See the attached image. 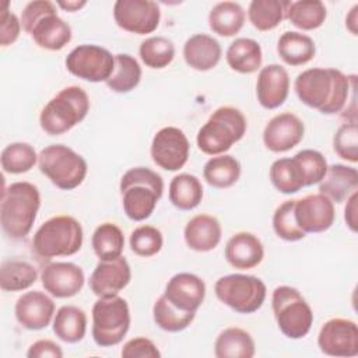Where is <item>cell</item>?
<instances>
[{
	"mask_svg": "<svg viewBox=\"0 0 358 358\" xmlns=\"http://www.w3.org/2000/svg\"><path fill=\"white\" fill-rule=\"evenodd\" d=\"M294 90L306 106L323 115H336L344 110L355 90V76H345L337 69L313 67L296 76Z\"/></svg>",
	"mask_w": 358,
	"mask_h": 358,
	"instance_id": "1",
	"label": "cell"
},
{
	"mask_svg": "<svg viewBox=\"0 0 358 358\" xmlns=\"http://www.w3.org/2000/svg\"><path fill=\"white\" fill-rule=\"evenodd\" d=\"M41 194L29 182H14L3 189L0 203V224L11 239L25 238L36 220Z\"/></svg>",
	"mask_w": 358,
	"mask_h": 358,
	"instance_id": "2",
	"label": "cell"
},
{
	"mask_svg": "<svg viewBox=\"0 0 358 358\" xmlns=\"http://www.w3.org/2000/svg\"><path fill=\"white\" fill-rule=\"evenodd\" d=\"M119 190L123 211L131 221H144L155 210L162 197L164 180L159 173L145 166L126 171L120 179Z\"/></svg>",
	"mask_w": 358,
	"mask_h": 358,
	"instance_id": "3",
	"label": "cell"
},
{
	"mask_svg": "<svg viewBox=\"0 0 358 358\" xmlns=\"http://www.w3.org/2000/svg\"><path fill=\"white\" fill-rule=\"evenodd\" d=\"M21 25L34 42L46 50L63 49L73 36L71 27L57 15L56 6L49 0L27 3L21 13Z\"/></svg>",
	"mask_w": 358,
	"mask_h": 358,
	"instance_id": "4",
	"label": "cell"
},
{
	"mask_svg": "<svg viewBox=\"0 0 358 358\" xmlns=\"http://www.w3.org/2000/svg\"><path fill=\"white\" fill-rule=\"evenodd\" d=\"M246 129V117L238 108L220 106L200 127L196 143L201 152L213 157L221 155L245 136Z\"/></svg>",
	"mask_w": 358,
	"mask_h": 358,
	"instance_id": "5",
	"label": "cell"
},
{
	"mask_svg": "<svg viewBox=\"0 0 358 358\" xmlns=\"http://www.w3.org/2000/svg\"><path fill=\"white\" fill-rule=\"evenodd\" d=\"M84 232L80 221L71 215H55L46 220L32 236V250L41 259L76 255L83 246Z\"/></svg>",
	"mask_w": 358,
	"mask_h": 358,
	"instance_id": "6",
	"label": "cell"
},
{
	"mask_svg": "<svg viewBox=\"0 0 358 358\" xmlns=\"http://www.w3.org/2000/svg\"><path fill=\"white\" fill-rule=\"evenodd\" d=\"M90 110V96L78 85L60 90L41 110V129L49 136H60L83 122Z\"/></svg>",
	"mask_w": 358,
	"mask_h": 358,
	"instance_id": "7",
	"label": "cell"
},
{
	"mask_svg": "<svg viewBox=\"0 0 358 358\" xmlns=\"http://www.w3.org/2000/svg\"><path fill=\"white\" fill-rule=\"evenodd\" d=\"M38 166L62 190L78 187L84 182L88 171L87 161L64 144H50L42 148L38 155Z\"/></svg>",
	"mask_w": 358,
	"mask_h": 358,
	"instance_id": "8",
	"label": "cell"
},
{
	"mask_svg": "<svg viewBox=\"0 0 358 358\" xmlns=\"http://www.w3.org/2000/svg\"><path fill=\"white\" fill-rule=\"evenodd\" d=\"M271 308L280 331L292 340L305 337L313 323V312L301 292L289 285L274 288Z\"/></svg>",
	"mask_w": 358,
	"mask_h": 358,
	"instance_id": "9",
	"label": "cell"
},
{
	"mask_svg": "<svg viewBox=\"0 0 358 358\" xmlns=\"http://www.w3.org/2000/svg\"><path fill=\"white\" fill-rule=\"evenodd\" d=\"M130 327V309L119 295L101 296L92 306V338L99 347L122 343Z\"/></svg>",
	"mask_w": 358,
	"mask_h": 358,
	"instance_id": "10",
	"label": "cell"
},
{
	"mask_svg": "<svg viewBox=\"0 0 358 358\" xmlns=\"http://www.w3.org/2000/svg\"><path fill=\"white\" fill-rule=\"evenodd\" d=\"M214 292L224 305L238 313L249 315L263 306L267 288L256 275L228 274L215 281Z\"/></svg>",
	"mask_w": 358,
	"mask_h": 358,
	"instance_id": "11",
	"label": "cell"
},
{
	"mask_svg": "<svg viewBox=\"0 0 358 358\" xmlns=\"http://www.w3.org/2000/svg\"><path fill=\"white\" fill-rule=\"evenodd\" d=\"M64 63L69 73L84 81L106 83L115 67V56L99 45L84 43L76 46Z\"/></svg>",
	"mask_w": 358,
	"mask_h": 358,
	"instance_id": "12",
	"label": "cell"
},
{
	"mask_svg": "<svg viewBox=\"0 0 358 358\" xmlns=\"http://www.w3.org/2000/svg\"><path fill=\"white\" fill-rule=\"evenodd\" d=\"M190 143L175 126L159 129L151 141L150 154L154 164L165 171H179L189 159Z\"/></svg>",
	"mask_w": 358,
	"mask_h": 358,
	"instance_id": "13",
	"label": "cell"
},
{
	"mask_svg": "<svg viewBox=\"0 0 358 358\" xmlns=\"http://www.w3.org/2000/svg\"><path fill=\"white\" fill-rule=\"evenodd\" d=\"M113 18L123 31L145 35L158 28L161 10L152 0H117L113 4Z\"/></svg>",
	"mask_w": 358,
	"mask_h": 358,
	"instance_id": "14",
	"label": "cell"
},
{
	"mask_svg": "<svg viewBox=\"0 0 358 358\" xmlns=\"http://www.w3.org/2000/svg\"><path fill=\"white\" fill-rule=\"evenodd\" d=\"M317 347L330 357L358 355L357 323L344 317H333L324 322L317 334Z\"/></svg>",
	"mask_w": 358,
	"mask_h": 358,
	"instance_id": "15",
	"label": "cell"
},
{
	"mask_svg": "<svg viewBox=\"0 0 358 358\" xmlns=\"http://www.w3.org/2000/svg\"><path fill=\"white\" fill-rule=\"evenodd\" d=\"M294 215L298 227L305 234L324 232L336 220L333 201L322 193L308 194L295 200Z\"/></svg>",
	"mask_w": 358,
	"mask_h": 358,
	"instance_id": "16",
	"label": "cell"
},
{
	"mask_svg": "<svg viewBox=\"0 0 358 358\" xmlns=\"http://www.w3.org/2000/svg\"><path fill=\"white\" fill-rule=\"evenodd\" d=\"M42 287L48 294L56 298H71L77 295L85 281L80 266L70 262L48 263L41 274Z\"/></svg>",
	"mask_w": 358,
	"mask_h": 358,
	"instance_id": "17",
	"label": "cell"
},
{
	"mask_svg": "<svg viewBox=\"0 0 358 358\" xmlns=\"http://www.w3.org/2000/svg\"><path fill=\"white\" fill-rule=\"evenodd\" d=\"M303 134V122L291 112H282L267 122L263 130V143L273 152H285L298 145Z\"/></svg>",
	"mask_w": 358,
	"mask_h": 358,
	"instance_id": "18",
	"label": "cell"
},
{
	"mask_svg": "<svg viewBox=\"0 0 358 358\" xmlns=\"http://www.w3.org/2000/svg\"><path fill=\"white\" fill-rule=\"evenodd\" d=\"M131 280L127 260L119 256L112 260H99L90 275V289L98 298L117 295Z\"/></svg>",
	"mask_w": 358,
	"mask_h": 358,
	"instance_id": "19",
	"label": "cell"
},
{
	"mask_svg": "<svg viewBox=\"0 0 358 358\" xmlns=\"http://www.w3.org/2000/svg\"><path fill=\"white\" fill-rule=\"evenodd\" d=\"M162 295L179 310L196 313L206 298V284L193 273H178L168 280Z\"/></svg>",
	"mask_w": 358,
	"mask_h": 358,
	"instance_id": "20",
	"label": "cell"
},
{
	"mask_svg": "<svg viewBox=\"0 0 358 358\" xmlns=\"http://www.w3.org/2000/svg\"><path fill=\"white\" fill-rule=\"evenodd\" d=\"M17 322L27 330H42L48 327L55 315L53 299L41 291L22 294L14 308Z\"/></svg>",
	"mask_w": 358,
	"mask_h": 358,
	"instance_id": "21",
	"label": "cell"
},
{
	"mask_svg": "<svg viewBox=\"0 0 358 358\" xmlns=\"http://www.w3.org/2000/svg\"><path fill=\"white\" fill-rule=\"evenodd\" d=\"M289 92L288 71L280 64H267L262 67L256 81V96L264 109L281 106Z\"/></svg>",
	"mask_w": 358,
	"mask_h": 358,
	"instance_id": "22",
	"label": "cell"
},
{
	"mask_svg": "<svg viewBox=\"0 0 358 358\" xmlns=\"http://www.w3.org/2000/svg\"><path fill=\"white\" fill-rule=\"evenodd\" d=\"M224 256L234 268L249 270L262 263L264 257V248L255 234L241 231L228 239Z\"/></svg>",
	"mask_w": 358,
	"mask_h": 358,
	"instance_id": "23",
	"label": "cell"
},
{
	"mask_svg": "<svg viewBox=\"0 0 358 358\" xmlns=\"http://www.w3.org/2000/svg\"><path fill=\"white\" fill-rule=\"evenodd\" d=\"M222 228L220 221L210 214H197L187 221L183 229L186 245L196 252H210L221 241Z\"/></svg>",
	"mask_w": 358,
	"mask_h": 358,
	"instance_id": "24",
	"label": "cell"
},
{
	"mask_svg": "<svg viewBox=\"0 0 358 358\" xmlns=\"http://www.w3.org/2000/svg\"><path fill=\"white\" fill-rule=\"evenodd\" d=\"M220 42L207 34H194L183 45V59L189 67L197 71H208L221 60Z\"/></svg>",
	"mask_w": 358,
	"mask_h": 358,
	"instance_id": "25",
	"label": "cell"
},
{
	"mask_svg": "<svg viewBox=\"0 0 358 358\" xmlns=\"http://www.w3.org/2000/svg\"><path fill=\"white\" fill-rule=\"evenodd\" d=\"M358 187V171L354 166L333 164L327 166L323 179L319 182V193L333 203H343Z\"/></svg>",
	"mask_w": 358,
	"mask_h": 358,
	"instance_id": "26",
	"label": "cell"
},
{
	"mask_svg": "<svg viewBox=\"0 0 358 358\" xmlns=\"http://www.w3.org/2000/svg\"><path fill=\"white\" fill-rule=\"evenodd\" d=\"M277 53L288 66H303L315 57L316 45L306 34L287 31L278 38Z\"/></svg>",
	"mask_w": 358,
	"mask_h": 358,
	"instance_id": "27",
	"label": "cell"
},
{
	"mask_svg": "<svg viewBox=\"0 0 358 358\" xmlns=\"http://www.w3.org/2000/svg\"><path fill=\"white\" fill-rule=\"evenodd\" d=\"M225 59L228 66L241 74L257 71L263 62L262 46L252 38H236L227 49Z\"/></svg>",
	"mask_w": 358,
	"mask_h": 358,
	"instance_id": "28",
	"label": "cell"
},
{
	"mask_svg": "<svg viewBox=\"0 0 358 358\" xmlns=\"http://www.w3.org/2000/svg\"><path fill=\"white\" fill-rule=\"evenodd\" d=\"M255 354L253 337L241 327H227L215 338L214 355L217 358H252Z\"/></svg>",
	"mask_w": 358,
	"mask_h": 358,
	"instance_id": "29",
	"label": "cell"
},
{
	"mask_svg": "<svg viewBox=\"0 0 358 358\" xmlns=\"http://www.w3.org/2000/svg\"><path fill=\"white\" fill-rule=\"evenodd\" d=\"M53 333L64 343L76 344L87 333V315L74 305H64L57 309L53 317Z\"/></svg>",
	"mask_w": 358,
	"mask_h": 358,
	"instance_id": "30",
	"label": "cell"
},
{
	"mask_svg": "<svg viewBox=\"0 0 358 358\" xmlns=\"http://www.w3.org/2000/svg\"><path fill=\"white\" fill-rule=\"evenodd\" d=\"M245 18V10L239 3L221 1L210 10L208 27L214 34L229 38L243 28Z\"/></svg>",
	"mask_w": 358,
	"mask_h": 358,
	"instance_id": "31",
	"label": "cell"
},
{
	"mask_svg": "<svg viewBox=\"0 0 358 358\" xmlns=\"http://www.w3.org/2000/svg\"><path fill=\"white\" fill-rule=\"evenodd\" d=\"M38 271L34 264L21 259H6L0 266V288L6 292L24 291L35 284Z\"/></svg>",
	"mask_w": 358,
	"mask_h": 358,
	"instance_id": "32",
	"label": "cell"
},
{
	"mask_svg": "<svg viewBox=\"0 0 358 358\" xmlns=\"http://www.w3.org/2000/svg\"><path fill=\"white\" fill-rule=\"evenodd\" d=\"M203 199V185L192 173H179L169 183V201L182 211L196 208Z\"/></svg>",
	"mask_w": 358,
	"mask_h": 358,
	"instance_id": "33",
	"label": "cell"
},
{
	"mask_svg": "<svg viewBox=\"0 0 358 358\" xmlns=\"http://www.w3.org/2000/svg\"><path fill=\"white\" fill-rule=\"evenodd\" d=\"M288 0H253L248 7V18L257 31H271L287 18Z\"/></svg>",
	"mask_w": 358,
	"mask_h": 358,
	"instance_id": "34",
	"label": "cell"
},
{
	"mask_svg": "<svg viewBox=\"0 0 358 358\" xmlns=\"http://www.w3.org/2000/svg\"><path fill=\"white\" fill-rule=\"evenodd\" d=\"M241 164L229 154H221L210 158L203 168V178L215 189L231 187L238 182Z\"/></svg>",
	"mask_w": 358,
	"mask_h": 358,
	"instance_id": "35",
	"label": "cell"
},
{
	"mask_svg": "<svg viewBox=\"0 0 358 358\" xmlns=\"http://www.w3.org/2000/svg\"><path fill=\"white\" fill-rule=\"evenodd\" d=\"M327 17V8L320 0L289 1L287 20L302 31H312L322 27Z\"/></svg>",
	"mask_w": 358,
	"mask_h": 358,
	"instance_id": "36",
	"label": "cell"
},
{
	"mask_svg": "<svg viewBox=\"0 0 358 358\" xmlns=\"http://www.w3.org/2000/svg\"><path fill=\"white\" fill-rule=\"evenodd\" d=\"M141 80V67L136 57L129 53L115 55V67L106 81L109 90L117 94H126L134 90Z\"/></svg>",
	"mask_w": 358,
	"mask_h": 358,
	"instance_id": "37",
	"label": "cell"
},
{
	"mask_svg": "<svg viewBox=\"0 0 358 358\" xmlns=\"http://www.w3.org/2000/svg\"><path fill=\"white\" fill-rule=\"evenodd\" d=\"M91 245L99 260L116 259L122 256L124 249L123 231L113 222H103L95 228Z\"/></svg>",
	"mask_w": 358,
	"mask_h": 358,
	"instance_id": "38",
	"label": "cell"
},
{
	"mask_svg": "<svg viewBox=\"0 0 358 358\" xmlns=\"http://www.w3.org/2000/svg\"><path fill=\"white\" fill-rule=\"evenodd\" d=\"M273 186L284 194H292L305 187L303 175L295 158H278L268 171Z\"/></svg>",
	"mask_w": 358,
	"mask_h": 358,
	"instance_id": "39",
	"label": "cell"
},
{
	"mask_svg": "<svg viewBox=\"0 0 358 358\" xmlns=\"http://www.w3.org/2000/svg\"><path fill=\"white\" fill-rule=\"evenodd\" d=\"M38 155L39 154H36L35 148L28 143H10L1 151L0 164L3 171L7 173H25L35 166L38 162Z\"/></svg>",
	"mask_w": 358,
	"mask_h": 358,
	"instance_id": "40",
	"label": "cell"
},
{
	"mask_svg": "<svg viewBox=\"0 0 358 358\" xmlns=\"http://www.w3.org/2000/svg\"><path fill=\"white\" fill-rule=\"evenodd\" d=\"M196 313L182 312L168 302V299L161 295L152 306V317L155 324L169 333H178L185 330L194 320Z\"/></svg>",
	"mask_w": 358,
	"mask_h": 358,
	"instance_id": "41",
	"label": "cell"
},
{
	"mask_svg": "<svg viewBox=\"0 0 358 358\" xmlns=\"http://www.w3.org/2000/svg\"><path fill=\"white\" fill-rule=\"evenodd\" d=\"M138 55L147 67L155 70L164 69L175 57V45L165 36H150L141 42Z\"/></svg>",
	"mask_w": 358,
	"mask_h": 358,
	"instance_id": "42",
	"label": "cell"
},
{
	"mask_svg": "<svg viewBox=\"0 0 358 358\" xmlns=\"http://www.w3.org/2000/svg\"><path fill=\"white\" fill-rule=\"evenodd\" d=\"M294 206L295 200H287L281 203L273 214V229L275 235L288 242H295L306 236L295 221Z\"/></svg>",
	"mask_w": 358,
	"mask_h": 358,
	"instance_id": "43",
	"label": "cell"
},
{
	"mask_svg": "<svg viewBox=\"0 0 358 358\" xmlns=\"http://www.w3.org/2000/svg\"><path fill=\"white\" fill-rule=\"evenodd\" d=\"M130 249L137 256L151 257L157 255L164 245L162 234L152 225H140L130 234Z\"/></svg>",
	"mask_w": 358,
	"mask_h": 358,
	"instance_id": "44",
	"label": "cell"
},
{
	"mask_svg": "<svg viewBox=\"0 0 358 358\" xmlns=\"http://www.w3.org/2000/svg\"><path fill=\"white\" fill-rule=\"evenodd\" d=\"M294 158L302 171L305 186L316 185L323 179L329 165L324 155L320 151L306 148L296 152Z\"/></svg>",
	"mask_w": 358,
	"mask_h": 358,
	"instance_id": "45",
	"label": "cell"
},
{
	"mask_svg": "<svg viewBox=\"0 0 358 358\" xmlns=\"http://www.w3.org/2000/svg\"><path fill=\"white\" fill-rule=\"evenodd\" d=\"M334 152L352 164L358 161V126L357 122L343 123L333 136Z\"/></svg>",
	"mask_w": 358,
	"mask_h": 358,
	"instance_id": "46",
	"label": "cell"
},
{
	"mask_svg": "<svg viewBox=\"0 0 358 358\" xmlns=\"http://www.w3.org/2000/svg\"><path fill=\"white\" fill-rule=\"evenodd\" d=\"M0 11V45L8 46L18 39L22 25L21 20L8 10V1H3Z\"/></svg>",
	"mask_w": 358,
	"mask_h": 358,
	"instance_id": "47",
	"label": "cell"
},
{
	"mask_svg": "<svg viewBox=\"0 0 358 358\" xmlns=\"http://www.w3.org/2000/svg\"><path fill=\"white\" fill-rule=\"evenodd\" d=\"M123 358H159L161 352L157 345L147 337H134L122 347Z\"/></svg>",
	"mask_w": 358,
	"mask_h": 358,
	"instance_id": "48",
	"label": "cell"
},
{
	"mask_svg": "<svg viewBox=\"0 0 358 358\" xmlns=\"http://www.w3.org/2000/svg\"><path fill=\"white\" fill-rule=\"evenodd\" d=\"M28 358H62L63 357V350L60 348L59 344H56L52 340H38L34 344L29 345L27 351Z\"/></svg>",
	"mask_w": 358,
	"mask_h": 358,
	"instance_id": "49",
	"label": "cell"
},
{
	"mask_svg": "<svg viewBox=\"0 0 358 358\" xmlns=\"http://www.w3.org/2000/svg\"><path fill=\"white\" fill-rule=\"evenodd\" d=\"M357 200H358V193L355 190L347 199V206L344 210V220L352 232H357Z\"/></svg>",
	"mask_w": 358,
	"mask_h": 358,
	"instance_id": "50",
	"label": "cell"
},
{
	"mask_svg": "<svg viewBox=\"0 0 358 358\" xmlns=\"http://www.w3.org/2000/svg\"><path fill=\"white\" fill-rule=\"evenodd\" d=\"M357 11H358V4H355V6L350 10L348 15L345 17V27L348 28V31H350L352 35H357V21H358V18H357Z\"/></svg>",
	"mask_w": 358,
	"mask_h": 358,
	"instance_id": "51",
	"label": "cell"
},
{
	"mask_svg": "<svg viewBox=\"0 0 358 358\" xmlns=\"http://www.w3.org/2000/svg\"><path fill=\"white\" fill-rule=\"evenodd\" d=\"M59 7H62L63 10L69 11V13H74V11H78L81 10L87 1L85 0H81V1H77V0H73V1H57L56 3Z\"/></svg>",
	"mask_w": 358,
	"mask_h": 358,
	"instance_id": "52",
	"label": "cell"
}]
</instances>
